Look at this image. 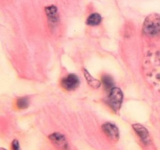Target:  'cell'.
Segmentation results:
<instances>
[{
    "label": "cell",
    "mask_w": 160,
    "mask_h": 150,
    "mask_svg": "<svg viewBox=\"0 0 160 150\" xmlns=\"http://www.w3.org/2000/svg\"><path fill=\"white\" fill-rule=\"evenodd\" d=\"M30 101L28 97H20L17 101V106L19 109H25L28 107Z\"/></svg>",
    "instance_id": "obj_11"
},
{
    "label": "cell",
    "mask_w": 160,
    "mask_h": 150,
    "mask_svg": "<svg viewBox=\"0 0 160 150\" xmlns=\"http://www.w3.org/2000/svg\"><path fill=\"white\" fill-rule=\"evenodd\" d=\"M102 129L104 134L112 140L117 142L120 138L118 128L111 123H106L102 126Z\"/></svg>",
    "instance_id": "obj_6"
},
{
    "label": "cell",
    "mask_w": 160,
    "mask_h": 150,
    "mask_svg": "<svg viewBox=\"0 0 160 150\" xmlns=\"http://www.w3.org/2000/svg\"><path fill=\"white\" fill-rule=\"evenodd\" d=\"M132 128L145 144H147L150 142V138L148 132L143 126L140 124H132Z\"/></svg>",
    "instance_id": "obj_7"
},
{
    "label": "cell",
    "mask_w": 160,
    "mask_h": 150,
    "mask_svg": "<svg viewBox=\"0 0 160 150\" xmlns=\"http://www.w3.org/2000/svg\"><path fill=\"white\" fill-rule=\"evenodd\" d=\"M82 72L84 75V77L88 83V85L94 89H98L100 87V82L99 80L94 78L89 74L88 70L85 68L82 69Z\"/></svg>",
    "instance_id": "obj_8"
},
{
    "label": "cell",
    "mask_w": 160,
    "mask_h": 150,
    "mask_svg": "<svg viewBox=\"0 0 160 150\" xmlns=\"http://www.w3.org/2000/svg\"><path fill=\"white\" fill-rule=\"evenodd\" d=\"M102 21V17L98 13L91 14L86 20V24L89 26H97Z\"/></svg>",
    "instance_id": "obj_9"
},
{
    "label": "cell",
    "mask_w": 160,
    "mask_h": 150,
    "mask_svg": "<svg viewBox=\"0 0 160 150\" xmlns=\"http://www.w3.org/2000/svg\"><path fill=\"white\" fill-rule=\"evenodd\" d=\"M45 12L49 25L51 26V27L56 26L59 23L60 19L58 7L54 5L46 7Z\"/></svg>",
    "instance_id": "obj_5"
},
{
    "label": "cell",
    "mask_w": 160,
    "mask_h": 150,
    "mask_svg": "<svg viewBox=\"0 0 160 150\" xmlns=\"http://www.w3.org/2000/svg\"><path fill=\"white\" fill-rule=\"evenodd\" d=\"M52 143L59 149L67 150L68 148V143L65 136L59 132H54L48 137Z\"/></svg>",
    "instance_id": "obj_4"
},
{
    "label": "cell",
    "mask_w": 160,
    "mask_h": 150,
    "mask_svg": "<svg viewBox=\"0 0 160 150\" xmlns=\"http://www.w3.org/2000/svg\"><path fill=\"white\" fill-rule=\"evenodd\" d=\"M102 83L107 90H110L114 88V81L113 79L110 75H104L102 78Z\"/></svg>",
    "instance_id": "obj_10"
},
{
    "label": "cell",
    "mask_w": 160,
    "mask_h": 150,
    "mask_svg": "<svg viewBox=\"0 0 160 150\" xmlns=\"http://www.w3.org/2000/svg\"><path fill=\"white\" fill-rule=\"evenodd\" d=\"M61 86L67 91H73L80 85L79 77L75 74H70L61 80Z\"/></svg>",
    "instance_id": "obj_3"
},
{
    "label": "cell",
    "mask_w": 160,
    "mask_h": 150,
    "mask_svg": "<svg viewBox=\"0 0 160 150\" xmlns=\"http://www.w3.org/2000/svg\"><path fill=\"white\" fill-rule=\"evenodd\" d=\"M143 33L148 36H154L160 32V14L153 13L150 14L143 24Z\"/></svg>",
    "instance_id": "obj_1"
},
{
    "label": "cell",
    "mask_w": 160,
    "mask_h": 150,
    "mask_svg": "<svg viewBox=\"0 0 160 150\" xmlns=\"http://www.w3.org/2000/svg\"><path fill=\"white\" fill-rule=\"evenodd\" d=\"M12 148L14 150H19L20 149L19 142L18 140L14 139L12 143Z\"/></svg>",
    "instance_id": "obj_12"
},
{
    "label": "cell",
    "mask_w": 160,
    "mask_h": 150,
    "mask_svg": "<svg viewBox=\"0 0 160 150\" xmlns=\"http://www.w3.org/2000/svg\"><path fill=\"white\" fill-rule=\"evenodd\" d=\"M123 100V93L119 88H113L108 97L107 102L115 113L119 112Z\"/></svg>",
    "instance_id": "obj_2"
}]
</instances>
